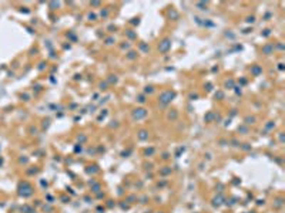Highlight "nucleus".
Listing matches in <instances>:
<instances>
[{
    "instance_id": "f03ea898",
    "label": "nucleus",
    "mask_w": 285,
    "mask_h": 213,
    "mask_svg": "<svg viewBox=\"0 0 285 213\" xmlns=\"http://www.w3.org/2000/svg\"><path fill=\"white\" fill-rule=\"evenodd\" d=\"M158 48L163 51V53H165V51L170 48V41H168V40H164V41H163V46L158 47Z\"/></svg>"
},
{
    "instance_id": "f257e3e1",
    "label": "nucleus",
    "mask_w": 285,
    "mask_h": 213,
    "mask_svg": "<svg viewBox=\"0 0 285 213\" xmlns=\"http://www.w3.org/2000/svg\"><path fill=\"white\" fill-rule=\"evenodd\" d=\"M175 94L174 92H171V91H165V92H163V95H161V102H164V104H168L170 102V100L174 97Z\"/></svg>"
}]
</instances>
